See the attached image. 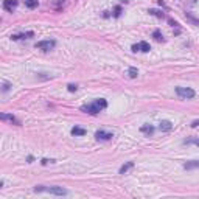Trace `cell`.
<instances>
[{"label":"cell","mask_w":199,"mask_h":199,"mask_svg":"<svg viewBox=\"0 0 199 199\" xmlns=\"http://www.w3.org/2000/svg\"><path fill=\"white\" fill-rule=\"evenodd\" d=\"M106 107H107V101H106V99L104 98H98V99H95V101H92L89 104L81 106V111L86 112V114H90V115H96L99 112H103Z\"/></svg>","instance_id":"obj_1"},{"label":"cell","mask_w":199,"mask_h":199,"mask_svg":"<svg viewBox=\"0 0 199 199\" xmlns=\"http://www.w3.org/2000/svg\"><path fill=\"white\" fill-rule=\"evenodd\" d=\"M34 193H48V194H55V196H65L68 191L62 187H45V185H36L33 188Z\"/></svg>","instance_id":"obj_2"},{"label":"cell","mask_w":199,"mask_h":199,"mask_svg":"<svg viewBox=\"0 0 199 199\" xmlns=\"http://www.w3.org/2000/svg\"><path fill=\"white\" fill-rule=\"evenodd\" d=\"M176 95L181 99H191V98H194L196 92L191 87H176Z\"/></svg>","instance_id":"obj_3"},{"label":"cell","mask_w":199,"mask_h":199,"mask_svg":"<svg viewBox=\"0 0 199 199\" xmlns=\"http://www.w3.org/2000/svg\"><path fill=\"white\" fill-rule=\"evenodd\" d=\"M34 47H36L37 50H44V52H48V50H53V48L56 47V41H53V39L39 41V42H36Z\"/></svg>","instance_id":"obj_4"},{"label":"cell","mask_w":199,"mask_h":199,"mask_svg":"<svg viewBox=\"0 0 199 199\" xmlns=\"http://www.w3.org/2000/svg\"><path fill=\"white\" fill-rule=\"evenodd\" d=\"M131 50H132V52H142V53H148L149 50H151V45H149L148 42H145V41H142V42H139V44H134V45L131 47Z\"/></svg>","instance_id":"obj_5"},{"label":"cell","mask_w":199,"mask_h":199,"mask_svg":"<svg viewBox=\"0 0 199 199\" xmlns=\"http://www.w3.org/2000/svg\"><path fill=\"white\" fill-rule=\"evenodd\" d=\"M112 137H114L112 132H107V131H103V129H99V131L95 132V139H96L98 142H107V140H111Z\"/></svg>","instance_id":"obj_6"},{"label":"cell","mask_w":199,"mask_h":199,"mask_svg":"<svg viewBox=\"0 0 199 199\" xmlns=\"http://www.w3.org/2000/svg\"><path fill=\"white\" fill-rule=\"evenodd\" d=\"M19 5V0H5L3 2V8L8 11V13H13Z\"/></svg>","instance_id":"obj_7"},{"label":"cell","mask_w":199,"mask_h":199,"mask_svg":"<svg viewBox=\"0 0 199 199\" xmlns=\"http://www.w3.org/2000/svg\"><path fill=\"white\" fill-rule=\"evenodd\" d=\"M159 128H160L162 132H168V131L173 129V123H171L170 120H162V121L159 123Z\"/></svg>","instance_id":"obj_8"},{"label":"cell","mask_w":199,"mask_h":199,"mask_svg":"<svg viewBox=\"0 0 199 199\" xmlns=\"http://www.w3.org/2000/svg\"><path fill=\"white\" fill-rule=\"evenodd\" d=\"M33 36H34V33H33V31H27V33L13 34V36H11V39H13V41H20V39H30V37H33Z\"/></svg>","instance_id":"obj_9"},{"label":"cell","mask_w":199,"mask_h":199,"mask_svg":"<svg viewBox=\"0 0 199 199\" xmlns=\"http://www.w3.org/2000/svg\"><path fill=\"white\" fill-rule=\"evenodd\" d=\"M72 135H75V137H83V135H86V129L84 128H80V126H75V128H72Z\"/></svg>","instance_id":"obj_10"},{"label":"cell","mask_w":199,"mask_h":199,"mask_svg":"<svg viewBox=\"0 0 199 199\" xmlns=\"http://www.w3.org/2000/svg\"><path fill=\"white\" fill-rule=\"evenodd\" d=\"M0 118H2L3 121H11V123H14V124H20V121H19L14 115H11V114H2V115H0Z\"/></svg>","instance_id":"obj_11"},{"label":"cell","mask_w":199,"mask_h":199,"mask_svg":"<svg viewBox=\"0 0 199 199\" xmlns=\"http://www.w3.org/2000/svg\"><path fill=\"white\" fill-rule=\"evenodd\" d=\"M154 126H151V124H143V126L140 128V132H143V134H146V135H153L154 134Z\"/></svg>","instance_id":"obj_12"},{"label":"cell","mask_w":199,"mask_h":199,"mask_svg":"<svg viewBox=\"0 0 199 199\" xmlns=\"http://www.w3.org/2000/svg\"><path fill=\"white\" fill-rule=\"evenodd\" d=\"M132 166H134V162H126L124 165H121V166H120L118 173H120V174H124V173H128V171H129Z\"/></svg>","instance_id":"obj_13"},{"label":"cell","mask_w":199,"mask_h":199,"mask_svg":"<svg viewBox=\"0 0 199 199\" xmlns=\"http://www.w3.org/2000/svg\"><path fill=\"white\" fill-rule=\"evenodd\" d=\"M184 168H185V170L199 168V160H190V162H185V163H184Z\"/></svg>","instance_id":"obj_14"},{"label":"cell","mask_w":199,"mask_h":199,"mask_svg":"<svg viewBox=\"0 0 199 199\" xmlns=\"http://www.w3.org/2000/svg\"><path fill=\"white\" fill-rule=\"evenodd\" d=\"M184 145H196V146H199V137L187 139V140H184Z\"/></svg>","instance_id":"obj_15"},{"label":"cell","mask_w":199,"mask_h":199,"mask_svg":"<svg viewBox=\"0 0 199 199\" xmlns=\"http://www.w3.org/2000/svg\"><path fill=\"white\" fill-rule=\"evenodd\" d=\"M25 6L30 10H34L37 6V0H25Z\"/></svg>","instance_id":"obj_16"},{"label":"cell","mask_w":199,"mask_h":199,"mask_svg":"<svg viewBox=\"0 0 199 199\" xmlns=\"http://www.w3.org/2000/svg\"><path fill=\"white\" fill-rule=\"evenodd\" d=\"M153 37H154L157 42H162V41H165V39H163V34H162L159 30H154V33H153Z\"/></svg>","instance_id":"obj_17"},{"label":"cell","mask_w":199,"mask_h":199,"mask_svg":"<svg viewBox=\"0 0 199 199\" xmlns=\"http://www.w3.org/2000/svg\"><path fill=\"white\" fill-rule=\"evenodd\" d=\"M148 13L151 14V16L159 17V19H163V17H165V14H163V13H160V11H157V10H148Z\"/></svg>","instance_id":"obj_18"},{"label":"cell","mask_w":199,"mask_h":199,"mask_svg":"<svg viewBox=\"0 0 199 199\" xmlns=\"http://www.w3.org/2000/svg\"><path fill=\"white\" fill-rule=\"evenodd\" d=\"M128 75H129V78H137L139 70H137L135 67H129V70H128Z\"/></svg>","instance_id":"obj_19"},{"label":"cell","mask_w":199,"mask_h":199,"mask_svg":"<svg viewBox=\"0 0 199 199\" xmlns=\"http://www.w3.org/2000/svg\"><path fill=\"white\" fill-rule=\"evenodd\" d=\"M11 87H13V86H11L8 81H3V83H2V90H3V92H8Z\"/></svg>","instance_id":"obj_20"},{"label":"cell","mask_w":199,"mask_h":199,"mask_svg":"<svg viewBox=\"0 0 199 199\" xmlns=\"http://www.w3.org/2000/svg\"><path fill=\"white\" fill-rule=\"evenodd\" d=\"M120 16H121V6L117 5L115 10H114V17H120Z\"/></svg>","instance_id":"obj_21"},{"label":"cell","mask_w":199,"mask_h":199,"mask_svg":"<svg viewBox=\"0 0 199 199\" xmlns=\"http://www.w3.org/2000/svg\"><path fill=\"white\" fill-rule=\"evenodd\" d=\"M67 90H68V92H76V90H78V84H68V86H67Z\"/></svg>","instance_id":"obj_22"},{"label":"cell","mask_w":199,"mask_h":199,"mask_svg":"<svg viewBox=\"0 0 199 199\" xmlns=\"http://www.w3.org/2000/svg\"><path fill=\"white\" fill-rule=\"evenodd\" d=\"M42 165H47V163H55V159H42L41 160Z\"/></svg>","instance_id":"obj_23"},{"label":"cell","mask_w":199,"mask_h":199,"mask_svg":"<svg viewBox=\"0 0 199 199\" xmlns=\"http://www.w3.org/2000/svg\"><path fill=\"white\" fill-rule=\"evenodd\" d=\"M187 17H188V19H190V20H193V22H194V23H196V25H199V20H196V19H194V17H193V16H191V14H190V13H187Z\"/></svg>","instance_id":"obj_24"},{"label":"cell","mask_w":199,"mask_h":199,"mask_svg":"<svg viewBox=\"0 0 199 199\" xmlns=\"http://www.w3.org/2000/svg\"><path fill=\"white\" fill-rule=\"evenodd\" d=\"M196 126H199V120H194V121L191 123V128H196Z\"/></svg>","instance_id":"obj_25"},{"label":"cell","mask_w":199,"mask_h":199,"mask_svg":"<svg viewBox=\"0 0 199 199\" xmlns=\"http://www.w3.org/2000/svg\"><path fill=\"white\" fill-rule=\"evenodd\" d=\"M27 160H28V163H31V162H34V157H33V156H28Z\"/></svg>","instance_id":"obj_26"}]
</instances>
